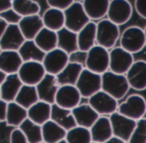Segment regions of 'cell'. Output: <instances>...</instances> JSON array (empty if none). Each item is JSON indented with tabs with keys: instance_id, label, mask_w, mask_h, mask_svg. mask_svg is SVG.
<instances>
[{
	"instance_id": "1",
	"label": "cell",
	"mask_w": 146,
	"mask_h": 143,
	"mask_svg": "<svg viewBox=\"0 0 146 143\" xmlns=\"http://www.w3.org/2000/svg\"><path fill=\"white\" fill-rule=\"evenodd\" d=\"M129 89L130 87L125 75H118L108 71L102 75V91L117 101L127 95Z\"/></svg>"
},
{
	"instance_id": "2",
	"label": "cell",
	"mask_w": 146,
	"mask_h": 143,
	"mask_svg": "<svg viewBox=\"0 0 146 143\" xmlns=\"http://www.w3.org/2000/svg\"><path fill=\"white\" fill-rule=\"evenodd\" d=\"M119 26L112 23L108 18L96 23V45L110 51L115 48L117 41L120 39Z\"/></svg>"
},
{
	"instance_id": "3",
	"label": "cell",
	"mask_w": 146,
	"mask_h": 143,
	"mask_svg": "<svg viewBox=\"0 0 146 143\" xmlns=\"http://www.w3.org/2000/svg\"><path fill=\"white\" fill-rule=\"evenodd\" d=\"M120 47L131 54H136L146 47L144 29L139 26H129L122 31L119 39Z\"/></svg>"
},
{
	"instance_id": "4",
	"label": "cell",
	"mask_w": 146,
	"mask_h": 143,
	"mask_svg": "<svg viewBox=\"0 0 146 143\" xmlns=\"http://www.w3.org/2000/svg\"><path fill=\"white\" fill-rule=\"evenodd\" d=\"M65 28L69 29L74 33H79L90 22L88 17L83 2L74 1L72 6L68 8L65 12Z\"/></svg>"
},
{
	"instance_id": "5",
	"label": "cell",
	"mask_w": 146,
	"mask_h": 143,
	"mask_svg": "<svg viewBox=\"0 0 146 143\" xmlns=\"http://www.w3.org/2000/svg\"><path fill=\"white\" fill-rule=\"evenodd\" d=\"M117 112L135 121L142 119L146 114V99L141 95H131L118 105Z\"/></svg>"
},
{
	"instance_id": "6",
	"label": "cell",
	"mask_w": 146,
	"mask_h": 143,
	"mask_svg": "<svg viewBox=\"0 0 146 143\" xmlns=\"http://www.w3.org/2000/svg\"><path fill=\"white\" fill-rule=\"evenodd\" d=\"M98 75H104L110 71V51L96 45L88 52L86 68Z\"/></svg>"
},
{
	"instance_id": "7",
	"label": "cell",
	"mask_w": 146,
	"mask_h": 143,
	"mask_svg": "<svg viewBox=\"0 0 146 143\" xmlns=\"http://www.w3.org/2000/svg\"><path fill=\"white\" fill-rule=\"evenodd\" d=\"M76 87L80 91L82 97L88 99L102 91V75L84 69L77 81Z\"/></svg>"
},
{
	"instance_id": "8",
	"label": "cell",
	"mask_w": 146,
	"mask_h": 143,
	"mask_svg": "<svg viewBox=\"0 0 146 143\" xmlns=\"http://www.w3.org/2000/svg\"><path fill=\"white\" fill-rule=\"evenodd\" d=\"M134 62L133 55L120 46L110 51V71L112 73L126 75Z\"/></svg>"
},
{
	"instance_id": "9",
	"label": "cell",
	"mask_w": 146,
	"mask_h": 143,
	"mask_svg": "<svg viewBox=\"0 0 146 143\" xmlns=\"http://www.w3.org/2000/svg\"><path fill=\"white\" fill-rule=\"evenodd\" d=\"M108 117H110V123H111L113 136L128 143L135 129L137 121L130 119V118L122 115L117 111Z\"/></svg>"
},
{
	"instance_id": "10",
	"label": "cell",
	"mask_w": 146,
	"mask_h": 143,
	"mask_svg": "<svg viewBox=\"0 0 146 143\" xmlns=\"http://www.w3.org/2000/svg\"><path fill=\"white\" fill-rule=\"evenodd\" d=\"M132 5L127 0H110L108 19L117 26L126 24L132 16Z\"/></svg>"
},
{
	"instance_id": "11",
	"label": "cell",
	"mask_w": 146,
	"mask_h": 143,
	"mask_svg": "<svg viewBox=\"0 0 146 143\" xmlns=\"http://www.w3.org/2000/svg\"><path fill=\"white\" fill-rule=\"evenodd\" d=\"M88 105H90L100 116H110L118 109V101L104 91L96 93L88 99Z\"/></svg>"
},
{
	"instance_id": "12",
	"label": "cell",
	"mask_w": 146,
	"mask_h": 143,
	"mask_svg": "<svg viewBox=\"0 0 146 143\" xmlns=\"http://www.w3.org/2000/svg\"><path fill=\"white\" fill-rule=\"evenodd\" d=\"M46 73H47L43 66V63L39 62L23 63L18 72V75L23 85H33V87H36L44 79Z\"/></svg>"
},
{
	"instance_id": "13",
	"label": "cell",
	"mask_w": 146,
	"mask_h": 143,
	"mask_svg": "<svg viewBox=\"0 0 146 143\" xmlns=\"http://www.w3.org/2000/svg\"><path fill=\"white\" fill-rule=\"evenodd\" d=\"M69 63V55L61 49L57 48L51 52L46 53V56L43 61V66L47 73L58 75Z\"/></svg>"
},
{
	"instance_id": "14",
	"label": "cell",
	"mask_w": 146,
	"mask_h": 143,
	"mask_svg": "<svg viewBox=\"0 0 146 143\" xmlns=\"http://www.w3.org/2000/svg\"><path fill=\"white\" fill-rule=\"evenodd\" d=\"M39 101H45L49 105H54L56 101V95L60 85L57 81L56 75L46 73L44 79L36 85Z\"/></svg>"
},
{
	"instance_id": "15",
	"label": "cell",
	"mask_w": 146,
	"mask_h": 143,
	"mask_svg": "<svg viewBox=\"0 0 146 143\" xmlns=\"http://www.w3.org/2000/svg\"><path fill=\"white\" fill-rule=\"evenodd\" d=\"M82 95L76 85H63L60 87L56 95V103L60 107L73 110L81 105Z\"/></svg>"
},
{
	"instance_id": "16",
	"label": "cell",
	"mask_w": 146,
	"mask_h": 143,
	"mask_svg": "<svg viewBox=\"0 0 146 143\" xmlns=\"http://www.w3.org/2000/svg\"><path fill=\"white\" fill-rule=\"evenodd\" d=\"M129 87L135 91H142L146 89V61L137 60L125 75Z\"/></svg>"
},
{
	"instance_id": "17",
	"label": "cell",
	"mask_w": 146,
	"mask_h": 143,
	"mask_svg": "<svg viewBox=\"0 0 146 143\" xmlns=\"http://www.w3.org/2000/svg\"><path fill=\"white\" fill-rule=\"evenodd\" d=\"M23 34L18 25H8L0 40L2 51H19L25 42Z\"/></svg>"
},
{
	"instance_id": "18",
	"label": "cell",
	"mask_w": 146,
	"mask_h": 143,
	"mask_svg": "<svg viewBox=\"0 0 146 143\" xmlns=\"http://www.w3.org/2000/svg\"><path fill=\"white\" fill-rule=\"evenodd\" d=\"M72 112L75 117L77 126L88 128V129H90V127L100 118L98 112L88 103H81L79 107L74 108Z\"/></svg>"
},
{
	"instance_id": "19",
	"label": "cell",
	"mask_w": 146,
	"mask_h": 143,
	"mask_svg": "<svg viewBox=\"0 0 146 143\" xmlns=\"http://www.w3.org/2000/svg\"><path fill=\"white\" fill-rule=\"evenodd\" d=\"M90 130L92 142L96 143H106L113 136L111 123L108 116H100Z\"/></svg>"
},
{
	"instance_id": "20",
	"label": "cell",
	"mask_w": 146,
	"mask_h": 143,
	"mask_svg": "<svg viewBox=\"0 0 146 143\" xmlns=\"http://www.w3.org/2000/svg\"><path fill=\"white\" fill-rule=\"evenodd\" d=\"M22 87H23V83L20 79L18 73L8 75L3 83L0 85L1 99L7 103L15 101L16 97L18 95Z\"/></svg>"
},
{
	"instance_id": "21",
	"label": "cell",
	"mask_w": 146,
	"mask_h": 143,
	"mask_svg": "<svg viewBox=\"0 0 146 143\" xmlns=\"http://www.w3.org/2000/svg\"><path fill=\"white\" fill-rule=\"evenodd\" d=\"M22 65L23 61L17 51H2L0 54V71L7 75L18 73Z\"/></svg>"
},
{
	"instance_id": "22",
	"label": "cell",
	"mask_w": 146,
	"mask_h": 143,
	"mask_svg": "<svg viewBox=\"0 0 146 143\" xmlns=\"http://www.w3.org/2000/svg\"><path fill=\"white\" fill-rule=\"evenodd\" d=\"M82 2L90 21H100L108 16L110 0H85Z\"/></svg>"
},
{
	"instance_id": "23",
	"label": "cell",
	"mask_w": 146,
	"mask_h": 143,
	"mask_svg": "<svg viewBox=\"0 0 146 143\" xmlns=\"http://www.w3.org/2000/svg\"><path fill=\"white\" fill-rule=\"evenodd\" d=\"M25 40L32 41L36 38V36L40 33L41 30L44 28L42 17L40 15L28 16L21 19L18 24Z\"/></svg>"
},
{
	"instance_id": "24",
	"label": "cell",
	"mask_w": 146,
	"mask_h": 143,
	"mask_svg": "<svg viewBox=\"0 0 146 143\" xmlns=\"http://www.w3.org/2000/svg\"><path fill=\"white\" fill-rule=\"evenodd\" d=\"M51 120L56 122L58 125L63 127L66 131H69L72 128L77 126V123H76L75 117H74L72 110L60 107L56 103H54L52 105Z\"/></svg>"
},
{
	"instance_id": "25",
	"label": "cell",
	"mask_w": 146,
	"mask_h": 143,
	"mask_svg": "<svg viewBox=\"0 0 146 143\" xmlns=\"http://www.w3.org/2000/svg\"><path fill=\"white\" fill-rule=\"evenodd\" d=\"M79 50L88 52L96 45V23L90 21V23L78 33Z\"/></svg>"
},
{
	"instance_id": "26",
	"label": "cell",
	"mask_w": 146,
	"mask_h": 143,
	"mask_svg": "<svg viewBox=\"0 0 146 143\" xmlns=\"http://www.w3.org/2000/svg\"><path fill=\"white\" fill-rule=\"evenodd\" d=\"M51 113H52V105L39 101L28 109V118L42 126L47 121L51 120Z\"/></svg>"
},
{
	"instance_id": "27",
	"label": "cell",
	"mask_w": 146,
	"mask_h": 143,
	"mask_svg": "<svg viewBox=\"0 0 146 143\" xmlns=\"http://www.w3.org/2000/svg\"><path fill=\"white\" fill-rule=\"evenodd\" d=\"M44 27L54 32H58L65 28V13L55 8L46 9V11L41 16Z\"/></svg>"
},
{
	"instance_id": "28",
	"label": "cell",
	"mask_w": 146,
	"mask_h": 143,
	"mask_svg": "<svg viewBox=\"0 0 146 143\" xmlns=\"http://www.w3.org/2000/svg\"><path fill=\"white\" fill-rule=\"evenodd\" d=\"M84 69L85 68L79 64L69 63L67 67L58 75H56L59 85H76Z\"/></svg>"
},
{
	"instance_id": "29",
	"label": "cell",
	"mask_w": 146,
	"mask_h": 143,
	"mask_svg": "<svg viewBox=\"0 0 146 143\" xmlns=\"http://www.w3.org/2000/svg\"><path fill=\"white\" fill-rule=\"evenodd\" d=\"M67 131L53 120H49L42 125L43 142L59 143L66 139Z\"/></svg>"
},
{
	"instance_id": "30",
	"label": "cell",
	"mask_w": 146,
	"mask_h": 143,
	"mask_svg": "<svg viewBox=\"0 0 146 143\" xmlns=\"http://www.w3.org/2000/svg\"><path fill=\"white\" fill-rule=\"evenodd\" d=\"M23 63L26 62H39L43 63L46 56V53L43 52L40 48L36 45L34 40L24 42L22 47L18 51Z\"/></svg>"
},
{
	"instance_id": "31",
	"label": "cell",
	"mask_w": 146,
	"mask_h": 143,
	"mask_svg": "<svg viewBox=\"0 0 146 143\" xmlns=\"http://www.w3.org/2000/svg\"><path fill=\"white\" fill-rule=\"evenodd\" d=\"M58 35V48L66 52L68 55L79 50L78 34L70 31L67 28H63L57 32Z\"/></svg>"
},
{
	"instance_id": "32",
	"label": "cell",
	"mask_w": 146,
	"mask_h": 143,
	"mask_svg": "<svg viewBox=\"0 0 146 143\" xmlns=\"http://www.w3.org/2000/svg\"><path fill=\"white\" fill-rule=\"evenodd\" d=\"M28 118V110L22 107L15 101L7 105L6 113V124L18 128Z\"/></svg>"
},
{
	"instance_id": "33",
	"label": "cell",
	"mask_w": 146,
	"mask_h": 143,
	"mask_svg": "<svg viewBox=\"0 0 146 143\" xmlns=\"http://www.w3.org/2000/svg\"><path fill=\"white\" fill-rule=\"evenodd\" d=\"M34 42L43 52L49 53L58 48V35L57 32L44 27L34 39Z\"/></svg>"
},
{
	"instance_id": "34",
	"label": "cell",
	"mask_w": 146,
	"mask_h": 143,
	"mask_svg": "<svg viewBox=\"0 0 146 143\" xmlns=\"http://www.w3.org/2000/svg\"><path fill=\"white\" fill-rule=\"evenodd\" d=\"M38 101L39 97L36 87L26 85H23V87H21V89H20L19 93H18L15 99L16 103H18V105H21L22 107H24L27 110Z\"/></svg>"
},
{
	"instance_id": "35",
	"label": "cell",
	"mask_w": 146,
	"mask_h": 143,
	"mask_svg": "<svg viewBox=\"0 0 146 143\" xmlns=\"http://www.w3.org/2000/svg\"><path fill=\"white\" fill-rule=\"evenodd\" d=\"M12 8L21 16L22 18L28 16L40 15L41 6L38 2L33 0H13Z\"/></svg>"
},
{
	"instance_id": "36",
	"label": "cell",
	"mask_w": 146,
	"mask_h": 143,
	"mask_svg": "<svg viewBox=\"0 0 146 143\" xmlns=\"http://www.w3.org/2000/svg\"><path fill=\"white\" fill-rule=\"evenodd\" d=\"M18 128L23 132V134L25 135V137L27 138L29 143L43 142L42 126L35 123V122H33L29 118H27Z\"/></svg>"
},
{
	"instance_id": "37",
	"label": "cell",
	"mask_w": 146,
	"mask_h": 143,
	"mask_svg": "<svg viewBox=\"0 0 146 143\" xmlns=\"http://www.w3.org/2000/svg\"><path fill=\"white\" fill-rule=\"evenodd\" d=\"M66 141L68 143H92V134L88 128L76 126L67 131Z\"/></svg>"
},
{
	"instance_id": "38",
	"label": "cell",
	"mask_w": 146,
	"mask_h": 143,
	"mask_svg": "<svg viewBox=\"0 0 146 143\" xmlns=\"http://www.w3.org/2000/svg\"><path fill=\"white\" fill-rule=\"evenodd\" d=\"M128 143H146V118L138 120Z\"/></svg>"
},
{
	"instance_id": "39",
	"label": "cell",
	"mask_w": 146,
	"mask_h": 143,
	"mask_svg": "<svg viewBox=\"0 0 146 143\" xmlns=\"http://www.w3.org/2000/svg\"><path fill=\"white\" fill-rule=\"evenodd\" d=\"M0 19L5 21L8 25H18L20 23V21H21L22 17L13 8H11V9L0 14Z\"/></svg>"
},
{
	"instance_id": "40",
	"label": "cell",
	"mask_w": 146,
	"mask_h": 143,
	"mask_svg": "<svg viewBox=\"0 0 146 143\" xmlns=\"http://www.w3.org/2000/svg\"><path fill=\"white\" fill-rule=\"evenodd\" d=\"M88 59V52H83L81 50H78L76 52L72 53L69 55V62L70 63H75V64H79L86 68V63H87Z\"/></svg>"
},
{
	"instance_id": "41",
	"label": "cell",
	"mask_w": 146,
	"mask_h": 143,
	"mask_svg": "<svg viewBox=\"0 0 146 143\" xmlns=\"http://www.w3.org/2000/svg\"><path fill=\"white\" fill-rule=\"evenodd\" d=\"M47 3L50 8H55L60 11L65 12L68 8L72 6V4L74 3V0H48Z\"/></svg>"
},
{
	"instance_id": "42",
	"label": "cell",
	"mask_w": 146,
	"mask_h": 143,
	"mask_svg": "<svg viewBox=\"0 0 146 143\" xmlns=\"http://www.w3.org/2000/svg\"><path fill=\"white\" fill-rule=\"evenodd\" d=\"M10 143H29L19 128H14L10 134Z\"/></svg>"
},
{
	"instance_id": "43",
	"label": "cell",
	"mask_w": 146,
	"mask_h": 143,
	"mask_svg": "<svg viewBox=\"0 0 146 143\" xmlns=\"http://www.w3.org/2000/svg\"><path fill=\"white\" fill-rule=\"evenodd\" d=\"M136 13L143 19H146V0H136L134 2Z\"/></svg>"
},
{
	"instance_id": "44",
	"label": "cell",
	"mask_w": 146,
	"mask_h": 143,
	"mask_svg": "<svg viewBox=\"0 0 146 143\" xmlns=\"http://www.w3.org/2000/svg\"><path fill=\"white\" fill-rule=\"evenodd\" d=\"M7 103L0 101V122L6 121V113H7Z\"/></svg>"
},
{
	"instance_id": "45",
	"label": "cell",
	"mask_w": 146,
	"mask_h": 143,
	"mask_svg": "<svg viewBox=\"0 0 146 143\" xmlns=\"http://www.w3.org/2000/svg\"><path fill=\"white\" fill-rule=\"evenodd\" d=\"M12 8V1L10 0H0V14Z\"/></svg>"
},
{
	"instance_id": "46",
	"label": "cell",
	"mask_w": 146,
	"mask_h": 143,
	"mask_svg": "<svg viewBox=\"0 0 146 143\" xmlns=\"http://www.w3.org/2000/svg\"><path fill=\"white\" fill-rule=\"evenodd\" d=\"M7 27H8V24L5 21H3L2 19H0V40H1L2 36H3L4 32H5Z\"/></svg>"
},
{
	"instance_id": "47",
	"label": "cell",
	"mask_w": 146,
	"mask_h": 143,
	"mask_svg": "<svg viewBox=\"0 0 146 143\" xmlns=\"http://www.w3.org/2000/svg\"><path fill=\"white\" fill-rule=\"evenodd\" d=\"M106 143H126L125 141H123V140L119 139V138L115 137V136H112L111 138H110L108 141H106Z\"/></svg>"
},
{
	"instance_id": "48",
	"label": "cell",
	"mask_w": 146,
	"mask_h": 143,
	"mask_svg": "<svg viewBox=\"0 0 146 143\" xmlns=\"http://www.w3.org/2000/svg\"><path fill=\"white\" fill-rule=\"evenodd\" d=\"M6 77H7V75H6V73H4L2 71H0V85H1L2 83H3V81H5Z\"/></svg>"
},
{
	"instance_id": "49",
	"label": "cell",
	"mask_w": 146,
	"mask_h": 143,
	"mask_svg": "<svg viewBox=\"0 0 146 143\" xmlns=\"http://www.w3.org/2000/svg\"><path fill=\"white\" fill-rule=\"evenodd\" d=\"M143 29H144V33H145V40H146V26L144 28H143Z\"/></svg>"
},
{
	"instance_id": "50",
	"label": "cell",
	"mask_w": 146,
	"mask_h": 143,
	"mask_svg": "<svg viewBox=\"0 0 146 143\" xmlns=\"http://www.w3.org/2000/svg\"><path fill=\"white\" fill-rule=\"evenodd\" d=\"M59 143H68L66 140H63V141H61V142H59Z\"/></svg>"
},
{
	"instance_id": "51",
	"label": "cell",
	"mask_w": 146,
	"mask_h": 143,
	"mask_svg": "<svg viewBox=\"0 0 146 143\" xmlns=\"http://www.w3.org/2000/svg\"><path fill=\"white\" fill-rule=\"evenodd\" d=\"M0 101H1V91H0Z\"/></svg>"
},
{
	"instance_id": "52",
	"label": "cell",
	"mask_w": 146,
	"mask_h": 143,
	"mask_svg": "<svg viewBox=\"0 0 146 143\" xmlns=\"http://www.w3.org/2000/svg\"><path fill=\"white\" fill-rule=\"evenodd\" d=\"M1 52H2V50H1V47H0V54H1Z\"/></svg>"
},
{
	"instance_id": "53",
	"label": "cell",
	"mask_w": 146,
	"mask_h": 143,
	"mask_svg": "<svg viewBox=\"0 0 146 143\" xmlns=\"http://www.w3.org/2000/svg\"><path fill=\"white\" fill-rule=\"evenodd\" d=\"M92 143H96V142H92Z\"/></svg>"
},
{
	"instance_id": "54",
	"label": "cell",
	"mask_w": 146,
	"mask_h": 143,
	"mask_svg": "<svg viewBox=\"0 0 146 143\" xmlns=\"http://www.w3.org/2000/svg\"><path fill=\"white\" fill-rule=\"evenodd\" d=\"M41 143H45V142H41Z\"/></svg>"
}]
</instances>
